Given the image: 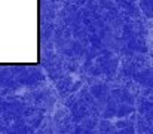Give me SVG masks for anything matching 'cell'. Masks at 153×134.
I'll use <instances>...</instances> for the list:
<instances>
[]
</instances>
